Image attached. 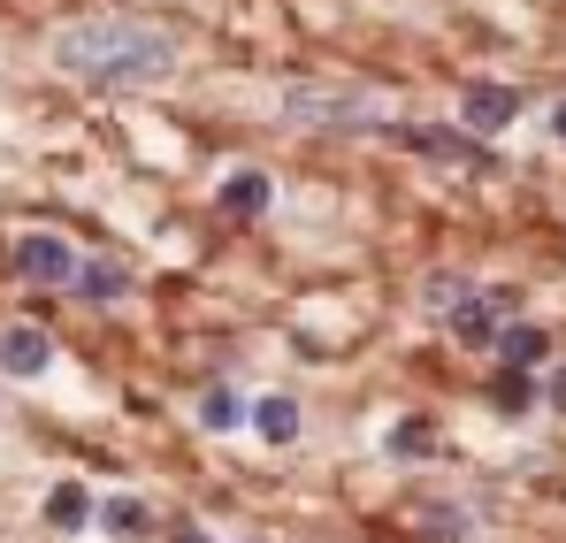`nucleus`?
Instances as JSON below:
<instances>
[{
  "label": "nucleus",
  "mask_w": 566,
  "mask_h": 543,
  "mask_svg": "<svg viewBox=\"0 0 566 543\" xmlns=\"http://www.w3.org/2000/svg\"><path fill=\"white\" fill-rule=\"evenodd\" d=\"M54 62L85 85H161L177 70V39L154 23H130V15H93L54 39Z\"/></svg>",
  "instance_id": "obj_1"
},
{
  "label": "nucleus",
  "mask_w": 566,
  "mask_h": 543,
  "mask_svg": "<svg viewBox=\"0 0 566 543\" xmlns=\"http://www.w3.org/2000/svg\"><path fill=\"white\" fill-rule=\"evenodd\" d=\"M283 123H298V130H368V123H382V92H368V85H291L283 92Z\"/></svg>",
  "instance_id": "obj_2"
},
{
  "label": "nucleus",
  "mask_w": 566,
  "mask_h": 543,
  "mask_svg": "<svg viewBox=\"0 0 566 543\" xmlns=\"http://www.w3.org/2000/svg\"><path fill=\"white\" fill-rule=\"evenodd\" d=\"M77 246L70 238H46V230H31V238H15V275L23 283H54V291H70L77 283Z\"/></svg>",
  "instance_id": "obj_3"
},
{
  "label": "nucleus",
  "mask_w": 566,
  "mask_h": 543,
  "mask_svg": "<svg viewBox=\"0 0 566 543\" xmlns=\"http://www.w3.org/2000/svg\"><path fill=\"white\" fill-rule=\"evenodd\" d=\"M513 115H521V92H513V85H468V100H460V123H468L474 138L505 130Z\"/></svg>",
  "instance_id": "obj_4"
},
{
  "label": "nucleus",
  "mask_w": 566,
  "mask_h": 543,
  "mask_svg": "<svg viewBox=\"0 0 566 543\" xmlns=\"http://www.w3.org/2000/svg\"><path fill=\"white\" fill-rule=\"evenodd\" d=\"M444 322H452V337H460V345H490V337H497V322H505V314H497V299H482V291H460V299H452V314H444Z\"/></svg>",
  "instance_id": "obj_5"
},
{
  "label": "nucleus",
  "mask_w": 566,
  "mask_h": 543,
  "mask_svg": "<svg viewBox=\"0 0 566 543\" xmlns=\"http://www.w3.org/2000/svg\"><path fill=\"white\" fill-rule=\"evenodd\" d=\"M46 361H54L46 330H0V367L8 375H46Z\"/></svg>",
  "instance_id": "obj_6"
},
{
  "label": "nucleus",
  "mask_w": 566,
  "mask_h": 543,
  "mask_svg": "<svg viewBox=\"0 0 566 543\" xmlns=\"http://www.w3.org/2000/svg\"><path fill=\"white\" fill-rule=\"evenodd\" d=\"M269 199H276V184L261 177V169H238V177L222 184V215H238V222H253V215H269Z\"/></svg>",
  "instance_id": "obj_7"
},
{
  "label": "nucleus",
  "mask_w": 566,
  "mask_h": 543,
  "mask_svg": "<svg viewBox=\"0 0 566 543\" xmlns=\"http://www.w3.org/2000/svg\"><path fill=\"white\" fill-rule=\"evenodd\" d=\"M85 521H93V490H85V482H54V490H46V529L77 536Z\"/></svg>",
  "instance_id": "obj_8"
},
{
  "label": "nucleus",
  "mask_w": 566,
  "mask_h": 543,
  "mask_svg": "<svg viewBox=\"0 0 566 543\" xmlns=\"http://www.w3.org/2000/svg\"><path fill=\"white\" fill-rule=\"evenodd\" d=\"M490 345H497V361H505V367H536L544 353H552L536 322H497V337H490Z\"/></svg>",
  "instance_id": "obj_9"
},
{
  "label": "nucleus",
  "mask_w": 566,
  "mask_h": 543,
  "mask_svg": "<svg viewBox=\"0 0 566 543\" xmlns=\"http://www.w3.org/2000/svg\"><path fill=\"white\" fill-rule=\"evenodd\" d=\"M245 421H253L269 445H291V437H298V406H291V398H261V406H245Z\"/></svg>",
  "instance_id": "obj_10"
},
{
  "label": "nucleus",
  "mask_w": 566,
  "mask_h": 543,
  "mask_svg": "<svg viewBox=\"0 0 566 543\" xmlns=\"http://www.w3.org/2000/svg\"><path fill=\"white\" fill-rule=\"evenodd\" d=\"M99 521H107V536H146L154 529V513L138 505V498H107V505H93Z\"/></svg>",
  "instance_id": "obj_11"
},
{
  "label": "nucleus",
  "mask_w": 566,
  "mask_h": 543,
  "mask_svg": "<svg viewBox=\"0 0 566 543\" xmlns=\"http://www.w3.org/2000/svg\"><path fill=\"white\" fill-rule=\"evenodd\" d=\"M199 421H207V429H238V421H245V398L214 383V390H199Z\"/></svg>",
  "instance_id": "obj_12"
},
{
  "label": "nucleus",
  "mask_w": 566,
  "mask_h": 543,
  "mask_svg": "<svg viewBox=\"0 0 566 543\" xmlns=\"http://www.w3.org/2000/svg\"><path fill=\"white\" fill-rule=\"evenodd\" d=\"M70 291H85V299H115L123 291V269L115 261H77V283Z\"/></svg>",
  "instance_id": "obj_13"
},
{
  "label": "nucleus",
  "mask_w": 566,
  "mask_h": 543,
  "mask_svg": "<svg viewBox=\"0 0 566 543\" xmlns=\"http://www.w3.org/2000/svg\"><path fill=\"white\" fill-rule=\"evenodd\" d=\"M429 452H437V429H429V421H398L390 459H429Z\"/></svg>",
  "instance_id": "obj_14"
},
{
  "label": "nucleus",
  "mask_w": 566,
  "mask_h": 543,
  "mask_svg": "<svg viewBox=\"0 0 566 543\" xmlns=\"http://www.w3.org/2000/svg\"><path fill=\"white\" fill-rule=\"evenodd\" d=\"M497 406H505V414L536 406V383H528V367H505V375H497Z\"/></svg>",
  "instance_id": "obj_15"
},
{
  "label": "nucleus",
  "mask_w": 566,
  "mask_h": 543,
  "mask_svg": "<svg viewBox=\"0 0 566 543\" xmlns=\"http://www.w3.org/2000/svg\"><path fill=\"white\" fill-rule=\"evenodd\" d=\"M406 146H421V154H437V161H474V146H460V138H437V130H398Z\"/></svg>",
  "instance_id": "obj_16"
},
{
  "label": "nucleus",
  "mask_w": 566,
  "mask_h": 543,
  "mask_svg": "<svg viewBox=\"0 0 566 543\" xmlns=\"http://www.w3.org/2000/svg\"><path fill=\"white\" fill-rule=\"evenodd\" d=\"M460 291H468V283H460V275H429V306H452V299H460Z\"/></svg>",
  "instance_id": "obj_17"
},
{
  "label": "nucleus",
  "mask_w": 566,
  "mask_h": 543,
  "mask_svg": "<svg viewBox=\"0 0 566 543\" xmlns=\"http://www.w3.org/2000/svg\"><path fill=\"white\" fill-rule=\"evenodd\" d=\"M544 398H552V406H559V414H566V367H559V375H552V383H544Z\"/></svg>",
  "instance_id": "obj_18"
},
{
  "label": "nucleus",
  "mask_w": 566,
  "mask_h": 543,
  "mask_svg": "<svg viewBox=\"0 0 566 543\" xmlns=\"http://www.w3.org/2000/svg\"><path fill=\"white\" fill-rule=\"evenodd\" d=\"M552 130H559V138H566V100H559V107H552Z\"/></svg>",
  "instance_id": "obj_19"
},
{
  "label": "nucleus",
  "mask_w": 566,
  "mask_h": 543,
  "mask_svg": "<svg viewBox=\"0 0 566 543\" xmlns=\"http://www.w3.org/2000/svg\"><path fill=\"white\" fill-rule=\"evenodd\" d=\"M177 543H207V536H199V529H191V536H177Z\"/></svg>",
  "instance_id": "obj_20"
},
{
  "label": "nucleus",
  "mask_w": 566,
  "mask_h": 543,
  "mask_svg": "<svg viewBox=\"0 0 566 543\" xmlns=\"http://www.w3.org/2000/svg\"><path fill=\"white\" fill-rule=\"evenodd\" d=\"M253 543H261V536H253Z\"/></svg>",
  "instance_id": "obj_21"
}]
</instances>
